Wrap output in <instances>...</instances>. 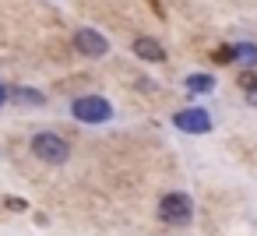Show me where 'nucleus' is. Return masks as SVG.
Listing matches in <instances>:
<instances>
[{"mask_svg":"<svg viewBox=\"0 0 257 236\" xmlns=\"http://www.w3.org/2000/svg\"><path fill=\"white\" fill-rule=\"evenodd\" d=\"M71 113L81 124H106L113 116V109H109V102L102 95H81V99H74L71 102Z\"/></svg>","mask_w":257,"mask_h":236,"instance_id":"3","label":"nucleus"},{"mask_svg":"<svg viewBox=\"0 0 257 236\" xmlns=\"http://www.w3.org/2000/svg\"><path fill=\"white\" fill-rule=\"evenodd\" d=\"M4 102H8V88H4V85H0V106H4Z\"/></svg>","mask_w":257,"mask_h":236,"instance_id":"13","label":"nucleus"},{"mask_svg":"<svg viewBox=\"0 0 257 236\" xmlns=\"http://www.w3.org/2000/svg\"><path fill=\"white\" fill-rule=\"evenodd\" d=\"M246 102H250V106H257V85H253V88H246Z\"/></svg>","mask_w":257,"mask_h":236,"instance_id":"12","label":"nucleus"},{"mask_svg":"<svg viewBox=\"0 0 257 236\" xmlns=\"http://www.w3.org/2000/svg\"><path fill=\"white\" fill-rule=\"evenodd\" d=\"M134 57H141L148 64H162L166 60V46L159 39H152V36H141V39H134Z\"/></svg>","mask_w":257,"mask_h":236,"instance_id":"6","label":"nucleus"},{"mask_svg":"<svg viewBox=\"0 0 257 236\" xmlns=\"http://www.w3.org/2000/svg\"><path fill=\"white\" fill-rule=\"evenodd\" d=\"M32 155H36L39 162L60 166V162H67V159H71V145H67L60 134L46 131V134H36V138H32Z\"/></svg>","mask_w":257,"mask_h":236,"instance_id":"1","label":"nucleus"},{"mask_svg":"<svg viewBox=\"0 0 257 236\" xmlns=\"http://www.w3.org/2000/svg\"><path fill=\"white\" fill-rule=\"evenodd\" d=\"M211 88H215V81H211L208 74H194V78H187V92H194V95L211 92Z\"/></svg>","mask_w":257,"mask_h":236,"instance_id":"8","label":"nucleus"},{"mask_svg":"<svg viewBox=\"0 0 257 236\" xmlns=\"http://www.w3.org/2000/svg\"><path fill=\"white\" fill-rule=\"evenodd\" d=\"M159 215H162V222H169V225H187V222L194 218V201H190V194H180V190L166 194V197L159 201Z\"/></svg>","mask_w":257,"mask_h":236,"instance_id":"2","label":"nucleus"},{"mask_svg":"<svg viewBox=\"0 0 257 236\" xmlns=\"http://www.w3.org/2000/svg\"><path fill=\"white\" fill-rule=\"evenodd\" d=\"M8 95H15L18 102H29V106H43V102H46L43 92H36V88H11Z\"/></svg>","mask_w":257,"mask_h":236,"instance_id":"7","label":"nucleus"},{"mask_svg":"<svg viewBox=\"0 0 257 236\" xmlns=\"http://www.w3.org/2000/svg\"><path fill=\"white\" fill-rule=\"evenodd\" d=\"M74 46H78V53H85V57H102V53L109 50V43H106L95 29H78Z\"/></svg>","mask_w":257,"mask_h":236,"instance_id":"5","label":"nucleus"},{"mask_svg":"<svg viewBox=\"0 0 257 236\" xmlns=\"http://www.w3.org/2000/svg\"><path fill=\"white\" fill-rule=\"evenodd\" d=\"M236 57L246 64V71L257 67V46H250V43H236Z\"/></svg>","mask_w":257,"mask_h":236,"instance_id":"9","label":"nucleus"},{"mask_svg":"<svg viewBox=\"0 0 257 236\" xmlns=\"http://www.w3.org/2000/svg\"><path fill=\"white\" fill-rule=\"evenodd\" d=\"M173 124H176L180 131H187V134H208V131H211V116H208L204 109H180V113L173 116Z\"/></svg>","mask_w":257,"mask_h":236,"instance_id":"4","label":"nucleus"},{"mask_svg":"<svg viewBox=\"0 0 257 236\" xmlns=\"http://www.w3.org/2000/svg\"><path fill=\"white\" fill-rule=\"evenodd\" d=\"M8 208H18V211H25V201H18V197H8Z\"/></svg>","mask_w":257,"mask_h":236,"instance_id":"11","label":"nucleus"},{"mask_svg":"<svg viewBox=\"0 0 257 236\" xmlns=\"http://www.w3.org/2000/svg\"><path fill=\"white\" fill-rule=\"evenodd\" d=\"M211 60H215V64H232V60H236V46H222V50H215Z\"/></svg>","mask_w":257,"mask_h":236,"instance_id":"10","label":"nucleus"}]
</instances>
